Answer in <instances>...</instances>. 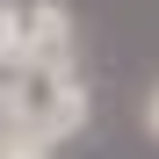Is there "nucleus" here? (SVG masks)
<instances>
[{
	"mask_svg": "<svg viewBox=\"0 0 159 159\" xmlns=\"http://www.w3.org/2000/svg\"><path fill=\"white\" fill-rule=\"evenodd\" d=\"M94 123V94L80 65H15L0 72V130H36L65 145Z\"/></svg>",
	"mask_w": 159,
	"mask_h": 159,
	"instance_id": "nucleus-1",
	"label": "nucleus"
},
{
	"mask_svg": "<svg viewBox=\"0 0 159 159\" xmlns=\"http://www.w3.org/2000/svg\"><path fill=\"white\" fill-rule=\"evenodd\" d=\"M15 65H80V29L65 0H0V72Z\"/></svg>",
	"mask_w": 159,
	"mask_h": 159,
	"instance_id": "nucleus-2",
	"label": "nucleus"
},
{
	"mask_svg": "<svg viewBox=\"0 0 159 159\" xmlns=\"http://www.w3.org/2000/svg\"><path fill=\"white\" fill-rule=\"evenodd\" d=\"M0 159H58V145L36 130H0Z\"/></svg>",
	"mask_w": 159,
	"mask_h": 159,
	"instance_id": "nucleus-3",
	"label": "nucleus"
},
{
	"mask_svg": "<svg viewBox=\"0 0 159 159\" xmlns=\"http://www.w3.org/2000/svg\"><path fill=\"white\" fill-rule=\"evenodd\" d=\"M138 123H145V138H159V80L145 87V109H138Z\"/></svg>",
	"mask_w": 159,
	"mask_h": 159,
	"instance_id": "nucleus-4",
	"label": "nucleus"
}]
</instances>
